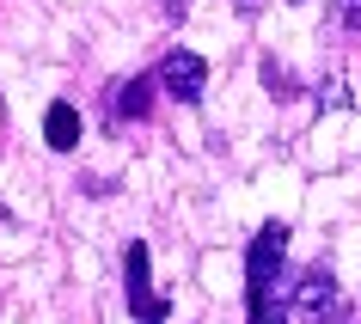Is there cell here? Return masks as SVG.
<instances>
[{
    "label": "cell",
    "mask_w": 361,
    "mask_h": 324,
    "mask_svg": "<svg viewBox=\"0 0 361 324\" xmlns=\"http://www.w3.org/2000/svg\"><path fill=\"white\" fill-rule=\"evenodd\" d=\"M288 306H294V312H300V318H312V324H324L331 318V312H337L343 306V294H337V275H331V269H306L300 275V287H294V294H288Z\"/></svg>",
    "instance_id": "4"
},
{
    "label": "cell",
    "mask_w": 361,
    "mask_h": 324,
    "mask_svg": "<svg viewBox=\"0 0 361 324\" xmlns=\"http://www.w3.org/2000/svg\"><path fill=\"white\" fill-rule=\"evenodd\" d=\"M153 86L178 104H196V98L209 92V61L196 56V49H166L159 68H153Z\"/></svg>",
    "instance_id": "3"
},
{
    "label": "cell",
    "mask_w": 361,
    "mask_h": 324,
    "mask_svg": "<svg viewBox=\"0 0 361 324\" xmlns=\"http://www.w3.org/2000/svg\"><path fill=\"white\" fill-rule=\"evenodd\" d=\"M257 6H264V0H239V13H257Z\"/></svg>",
    "instance_id": "10"
},
{
    "label": "cell",
    "mask_w": 361,
    "mask_h": 324,
    "mask_svg": "<svg viewBox=\"0 0 361 324\" xmlns=\"http://www.w3.org/2000/svg\"><path fill=\"white\" fill-rule=\"evenodd\" d=\"M331 19H337L343 31H361V0H331Z\"/></svg>",
    "instance_id": "7"
},
{
    "label": "cell",
    "mask_w": 361,
    "mask_h": 324,
    "mask_svg": "<svg viewBox=\"0 0 361 324\" xmlns=\"http://www.w3.org/2000/svg\"><path fill=\"white\" fill-rule=\"evenodd\" d=\"M153 111V74H129L111 86V129H123V123H141V116Z\"/></svg>",
    "instance_id": "5"
},
{
    "label": "cell",
    "mask_w": 361,
    "mask_h": 324,
    "mask_svg": "<svg viewBox=\"0 0 361 324\" xmlns=\"http://www.w3.org/2000/svg\"><path fill=\"white\" fill-rule=\"evenodd\" d=\"M159 6H166L171 19H184V6H190V0H159Z\"/></svg>",
    "instance_id": "9"
},
{
    "label": "cell",
    "mask_w": 361,
    "mask_h": 324,
    "mask_svg": "<svg viewBox=\"0 0 361 324\" xmlns=\"http://www.w3.org/2000/svg\"><path fill=\"white\" fill-rule=\"evenodd\" d=\"M123 300H129L135 324H166V318H171V306L153 294V257H147L141 239L123 245Z\"/></svg>",
    "instance_id": "2"
},
{
    "label": "cell",
    "mask_w": 361,
    "mask_h": 324,
    "mask_svg": "<svg viewBox=\"0 0 361 324\" xmlns=\"http://www.w3.org/2000/svg\"><path fill=\"white\" fill-rule=\"evenodd\" d=\"M43 141H49L56 153H74L80 147V111L68 104V98H56V104L43 111Z\"/></svg>",
    "instance_id": "6"
},
{
    "label": "cell",
    "mask_w": 361,
    "mask_h": 324,
    "mask_svg": "<svg viewBox=\"0 0 361 324\" xmlns=\"http://www.w3.org/2000/svg\"><path fill=\"white\" fill-rule=\"evenodd\" d=\"M288 6H306V0H288Z\"/></svg>",
    "instance_id": "11"
},
{
    "label": "cell",
    "mask_w": 361,
    "mask_h": 324,
    "mask_svg": "<svg viewBox=\"0 0 361 324\" xmlns=\"http://www.w3.org/2000/svg\"><path fill=\"white\" fill-rule=\"evenodd\" d=\"M282 263H288V220H264L257 239L245 245V300L276 294L282 287Z\"/></svg>",
    "instance_id": "1"
},
{
    "label": "cell",
    "mask_w": 361,
    "mask_h": 324,
    "mask_svg": "<svg viewBox=\"0 0 361 324\" xmlns=\"http://www.w3.org/2000/svg\"><path fill=\"white\" fill-rule=\"evenodd\" d=\"M264 86H269V92H294V74H288L282 61L269 56V61H264Z\"/></svg>",
    "instance_id": "8"
}]
</instances>
